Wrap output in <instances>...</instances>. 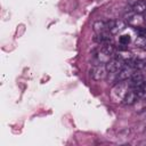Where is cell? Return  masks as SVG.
<instances>
[{
  "label": "cell",
  "mask_w": 146,
  "mask_h": 146,
  "mask_svg": "<svg viewBox=\"0 0 146 146\" xmlns=\"http://www.w3.org/2000/svg\"><path fill=\"white\" fill-rule=\"evenodd\" d=\"M130 82L128 81H119L116 82L110 91V97L114 103H122L124 96L130 90Z\"/></svg>",
  "instance_id": "cell-1"
},
{
  "label": "cell",
  "mask_w": 146,
  "mask_h": 146,
  "mask_svg": "<svg viewBox=\"0 0 146 146\" xmlns=\"http://www.w3.org/2000/svg\"><path fill=\"white\" fill-rule=\"evenodd\" d=\"M107 75H108V72H107V68L105 65L98 64V65H95L90 70V76L95 81H102V80L106 79Z\"/></svg>",
  "instance_id": "cell-2"
},
{
  "label": "cell",
  "mask_w": 146,
  "mask_h": 146,
  "mask_svg": "<svg viewBox=\"0 0 146 146\" xmlns=\"http://www.w3.org/2000/svg\"><path fill=\"white\" fill-rule=\"evenodd\" d=\"M144 23H145V18L140 14H136V13L132 11V13H129L125 16V24H128L129 26L139 29L144 25Z\"/></svg>",
  "instance_id": "cell-3"
},
{
  "label": "cell",
  "mask_w": 146,
  "mask_h": 146,
  "mask_svg": "<svg viewBox=\"0 0 146 146\" xmlns=\"http://www.w3.org/2000/svg\"><path fill=\"white\" fill-rule=\"evenodd\" d=\"M107 23V29H108V32L114 35V34H117L120 32H122L124 29H125V22L121 21V19H112V21H108L106 22Z\"/></svg>",
  "instance_id": "cell-4"
},
{
  "label": "cell",
  "mask_w": 146,
  "mask_h": 146,
  "mask_svg": "<svg viewBox=\"0 0 146 146\" xmlns=\"http://www.w3.org/2000/svg\"><path fill=\"white\" fill-rule=\"evenodd\" d=\"M137 70H135L132 66L130 65H127L124 66L123 68H121V71H119L116 73V82L119 81H128L131 79V76L133 75V73L136 72Z\"/></svg>",
  "instance_id": "cell-5"
},
{
  "label": "cell",
  "mask_w": 146,
  "mask_h": 146,
  "mask_svg": "<svg viewBox=\"0 0 146 146\" xmlns=\"http://www.w3.org/2000/svg\"><path fill=\"white\" fill-rule=\"evenodd\" d=\"M125 65H127V64H125L123 60H121V59L114 57V58H112L105 66H106L108 73H117V72L121 71V68H123Z\"/></svg>",
  "instance_id": "cell-6"
},
{
  "label": "cell",
  "mask_w": 146,
  "mask_h": 146,
  "mask_svg": "<svg viewBox=\"0 0 146 146\" xmlns=\"http://www.w3.org/2000/svg\"><path fill=\"white\" fill-rule=\"evenodd\" d=\"M139 99V96H138V94H137V90L135 89V88H130V90L127 92V95L124 96V98H123V104L124 105H132V104H135L137 100Z\"/></svg>",
  "instance_id": "cell-7"
},
{
  "label": "cell",
  "mask_w": 146,
  "mask_h": 146,
  "mask_svg": "<svg viewBox=\"0 0 146 146\" xmlns=\"http://www.w3.org/2000/svg\"><path fill=\"white\" fill-rule=\"evenodd\" d=\"M94 31L96 33V35H102V34H107L110 33L108 32V29H107V23L106 22H103V21H97L94 23ZM111 34V33H110Z\"/></svg>",
  "instance_id": "cell-8"
},
{
  "label": "cell",
  "mask_w": 146,
  "mask_h": 146,
  "mask_svg": "<svg viewBox=\"0 0 146 146\" xmlns=\"http://www.w3.org/2000/svg\"><path fill=\"white\" fill-rule=\"evenodd\" d=\"M132 55L133 54L131 51H128L125 49H120L119 51H115V57L121 59V60H123L125 64H128L132 59Z\"/></svg>",
  "instance_id": "cell-9"
},
{
  "label": "cell",
  "mask_w": 146,
  "mask_h": 146,
  "mask_svg": "<svg viewBox=\"0 0 146 146\" xmlns=\"http://www.w3.org/2000/svg\"><path fill=\"white\" fill-rule=\"evenodd\" d=\"M132 11L136 14H145L146 13V1L144 0H137L133 5H132Z\"/></svg>",
  "instance_id": "cell-10"
},
{
  "label": "cell",
  "mask_w": 146,
  "mask_h": 146,
  "mask_svg": "<svg viewBox=\"0 0 146 146\" xmlns=\"http://www.w3.org/2000/svg\"><path fill=\"white\" fill-rule=\"evenodd\" d=\"M130 42H131V38H130L129 34H123V35H121V36L119 38V43H120L122 47L128 46Z\"/></svg>",
  "instance_id": "cell-11"
},
{
  "label": "cell",
  "mask_w": 146,
  "mask_h": 146,
  "mask_svg": "<svg viewBox=\"0 0 146 146\" xmlns=\"http://www.w3.org/2000/svg\"><path fill=\"white\" fill-rule=\"evenodd\" d=\"M135 43H136V46L139 47V48H146V38L139 35V36H137Z\"/></svg>",
  "instance_id": "cell-12"
},
{
  "label": "cell",
  "mask_w": 146,
  "mask_h": 146,
  "mask_svg": "<svg viewBox=\"0 0 146 146\" xmlns=\"http://www.w3.org/2000/svg\"><path fill=\"white\" fill-rule=\"evenodd\" d=\"M145 21H146V13H145Z\"/></svg>",
  "instance_id": "cell-13"
},
{
  "label": "cell",
  "mask_w": 146,
  "mask_h": 146,
  "mask_svg": "<svg viewBox=\"0 0 146 146\" xmlns=\"http://www.w3.org/2000/svg\"><path fill=\"white\" fill-rule=\"evenodd\" d=\"M144 1H146V0H144Z\"/></svg>",
  "instance_id": "cell-14"
}]
</instances>
